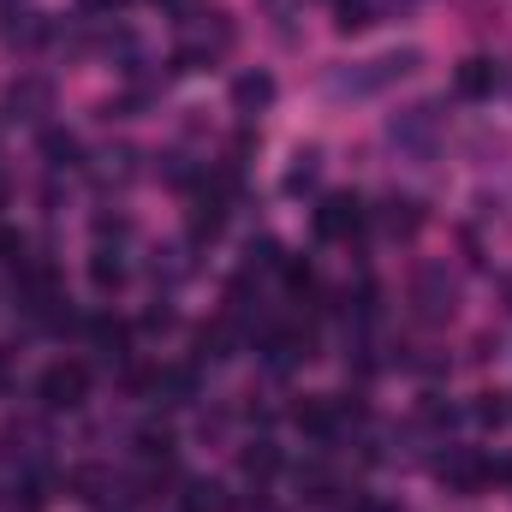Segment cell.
Segmentation results:
<instances>
[{
  "label": "cell",
  "instance_id": "cell-29",
  "mask_svg": "<svg viewBox=\"0 0 512 512\" xmlns=\"http://www.w3.org/2000/svg\"><path fill=\"white\" fill-rule=\"evenodd\" d=\"M108 239H131L126 215H96V245H108Z\"/></svg>",
  "mask_w": 512,
  "mask_h": 512
},
{
  "label": "cell",
  "instance_id": "cell-6",
  "mask_svg": "<svg viewBox=\"0 0 512 512\" xmlns=\"http://www.w3.org/2000/svg\"><path fill=\"white\" fill-rule=\"evenodd\" d=\"M453 298H459V286H453V274H447L441 262L417 268V280H411V304H417L423 322H447V316H453Z\"/></svg>",
  "mask_w": 512,
  "mask_h": 512
},
{
  "label": "cell",
  "instance_id": "cell-11",
  "mask_svg": "<svg viewBox=\"0 0 512 512\" xmlns=\"http://www.w3.org/2000/svg\"><path fill=\"white\" fill-rule=\"evenodd\" d=\"M90 179H96V185H131V179H137V149H131V143L102 149V155L90 161Z\"/></svg>",
  "mask_w": 512,
  "mask_h": 512
},
{
  "label": "cell",
  "instance_id": "cell-14",
  "mask_svg": "<svg viewBox=\"0 0 512 512\" xmlns=\"http://www.w3.org/2000/svg\"><path fill=\"white\" fill-rule=\"evenodd\" d=\"M66 489H72V495H78L84 507H96V512H102V507H108V495H114L120 483H114V477H108L102 465H78V471L66 477Z\"/></svg>",
  "mask_w": 512,
  "mask_h": 512
},
{
  "label": "cell",
  "instance_id": "cell-30",
  "mask_svg": "<svg viewBox=\"0 0 512 512\" xmlns=\"http://www.w3.org/2000/svg\"><path fill=\"white\" fill-rule=\"evenodd\" d=\"M477 417H483V423H507V405H501V393H483Z\"/></svg>",
  "mask_w": 512,
  "mask_h": 512
},
{
  "label": "cell",
  "instance_id": "cell-8",
  "mask_svg": "<svg viewBox=\"0 0 512 512\" xmlns=\"http://www.w3.org/2000/svg\"><path fill=\"white\" fill-rule=\"evenodd\" d=\"M453 90H459L465 102H489V96L501 90V66H495L489 54H471V60H459V72H453Z\"/></svg>",
  "mask_w": 512,
  "mask_h": 512
},
{
  "label": "cell",
  "instance_id": "cell-13",
  "mask_svg": "<svg viewBox=\"0 0 512 512\" xmlns=\"http://www.w3.org/2000/svg\"><path fill=\"white\" fill-rule=\"evenodd\" d=\"M370 215L382 221V233H393V239H411V233L423 227V209H417L411 197H399V191H393V197H382V209H370Z\"/></svg>",
  "mask_w": 512,
  "mask_h": 512
},
{
  "label": "cell",
  "instance_id": "cell-7",
  "mask_svg": "<svg viewBox=\"0 0 512 512\" xmlns=\"http://www.w3.org/2000/svg\"><path fill=\"white\" fill-rule=\"evenodd\" d=\"M310 334L304 328H262V358H268V370H298L304 358H310Z\"/></svg>",
  "mask_w": 512,
  "mask_h": 512
},
{
  "label": "cell",
  "instance_id": "cell-26",
  "mask_svg": "<svg viewBox=\"0 0 512 512\" xmlns=\"http://www.w3.org/2000/svg\"><path fill=\"white\" fill-rule=\"evenodd\" d=\"M0 262L18 274V268H30V245H24V233H12V227H0Z\"/></svg>",
  "mask_w": 512,
  "mask_h": 512
},
{
  "label": "cell",
  "instance_id": "cell-27",
  "mask_svg": "<svg viewBox=\"0 0 512 512\" xmlns=\"http://www.w3.org/2000/svg\"><path fill=\"white\" fill-rule=\"evenodd\" d=\"M417 417H423V429H453V423H459V411H453L447 399H435V393L417 405Z\"/></svg>",
  "mask_w": 512,
  "mask_h": 512
},
{
  "label": "cell",
  "instance_id": "cell-28",
  "mask_svg": "<svg viewBox=\"0 0 512 512\" xmlns=\"http://www.w3.org/2000/svg\"><path fill=\"white\" fill-rule=\"evenodd\" d=\"M334 24L352 36V30H370L376 18H370V6H364V0H340V18H334Z\"/></svg>",
  "mask_w": 512,
  "mask_h": 512
},
{
  "label": "cell",
  "instance_id": "cell-32",
  "mask_svg": "<svg viewBox=\"0 0 512 512\" xmlns=\"http://www.w3.org/2000/svg\"><path fill=\"white\" fill-rule=\"evenodd\" d=\"M84 6H90V12H120L126 0H84Z\"/></svg>",
  "mask_w": 512,
  "mask_h": 512
},
{
  "label": "cell",
  "instance_id": "cell-4",
  "mask_svg": "<svg viewBox=\"0 0 512 512\" xmlns=\"http://www.w3.org/2000/svg\"><path fill=\"white\" fill-rule=\"evenodd\" d=\"M310 221H316V239H322V245H352V239L370 227V209H364L352 191H328Z\"/></svg>",
  "mask_w": 512,
  "mask_h": 512
},
{
  "label": "cell",
  "instance_id": "cell-33",
  "mask_svg": "<svg viewBox=\"0 0 512 512\" xmlns=\"http://www.w3.org/2000/svg\"><path fill=\"white\" fill-rule=\"evenodd\" d=\"M12 382V364H6V352H0V387Z\"/></svg>",
  "mask_w": 512,
  "mask_h": 512
},
{
  "label": "cell",
  "instance_id": "cell-2",
  "mask_svg": "<svg viewBox=\"0 0 512 512\" xmlns=\"http://www.w3.org/2000/svg\"><path fill=\"white\" fill-rule=\"evenodd\" d=\"M417 66H423V54H417V48H393V54H376V60H364V66L340 72V78H334V96H382L387 84L411 78Z\"/></svg>",
  "mask_w": 512,
  "mask_h": 512
},
{
  "label": "cell",
  "instance_id": "cell-20",
  "mask_svg": "<svg viewBox=\"0 0 512 512\" xmlns=\"http://www.w3.org/2000/svg\"><path fill=\"white\" fill-rule=\"evenodd\" d=\"M274 102V78L268 72H245V78H233V108L239 114H262Z\"/></svg>",
  "mask_w": 512,
  "mask_h": 512
},
{
  "label": "cell",
  "instance_id": "cell-22",
  "mask_svg": "<svg viewBox=\"0 0 512 512\" xmlns=\"http://www.w3.org/2000/svg\"><path fill=\"white\" fill-rule=\"evenodd\" d=\"M90 286H96V292H120V286H126V262H120V251L96 245V256H90Z\"/></svg>",
  "mask_w": 512,
  "mask_h": 512
},
{
  "label": "cell",
  "instance_id": "cell-18",
  "mask_svg": "<svg viewBox=\"0 0 512 512\" xmlns=\"http://www.w3.org/2000/svg\"><path fill=\"white\" fill-rule=\"evenodd\" d=\"M227 227V203L215 197V191H203L197 203H191V245H203V239H215Z\"/></svg>",
  "mask_w": 512,
  "mask_h": 512
},
{
  "label": "cell",
  "instance_id": "cell-1",
  "mask_svg": "<svg viewBox=\"0 0 512 512\" xmlns=\"http://www.w3.org/2000/svg\"><path fill=\"white\" fill-rule=\"evenodd\" d=\"M358 417H364V405H358V399H340V393H310V399L292 405V423H298L316 447H334Z\"/></svg>",
  "mask_w": 512,
  "mask_h": 512
},
{
  "label": "cell",
  "instance_id": "cell-21",
  "mask_svg": "<svg viewBox=\"0 0 512 512\" xmlns=\"http://www.w3.org/2000/svg\"><path fill=\"white\" fill-rule=\"evenodd\" d=\"M233 501H227V489L215 483V477H191L185 483V495H179V512H227Z\"/></svg>",
  "mask_w": 512,
  "mask_h": 512
},
{
  "label": "cell",
  "instance_id": "cell-15",
  "mask_svg": "<svg viewBox=\"0 0 512 512\" xmlns=\"http://www.w3.org/2000/svg\"><path fill=\"white\" fill-rule=\"evenodd\" d=\"M233 340H239V322H233V316L197 328V364H221V358H233Z\"/></svg>",
  "mask_w": 512,
  "mask_h": 512
},
{
  "label": "cell",
  "instance_id": "cell-10",
  "mask_svg": "<svg viewBox=\"0 0 512 512\" xmlns=\"http://www.w3.org/2000/svg\"><path fill=\"white\" fill-rule=\"evenodd\" d=\"M48 102H54V90H48L42 78H18V84L6 90V114H12V120H42Z\"/></svg>",
  "mask_w": 512,
  "mask_h": 512
},
{
  "label": "cell",
  "instance_id": "cell-19",
  "mask_svg": "<svg viewBox=\"0 0 512 512\" xmlns=\"http://www.w3.org/2000/svg\"><path fill=\"white\" fill-rule=\"evenodd\" d=\"M131 441H137V459H143V465H161V471L173 465V429H167V423H143Z\"/></svg>",
  "mask_w": 512,
  "mask_h": 512
},
{
  "label": "cell",
  "instance_id": "cell-23",
  "mask_svg": "<svg viewBox=\"0 0 512 512\" xmlns=\"http://www.w3.org/2000/svg\"><path fill=\"white\" fill-rule=\"evenodd\" d=\"M239 471H245L251 483H268V477L280 471V447H274V441H251V447L239 453Z\"/></svg>",
  "mask_w": 512,
  "mask_h": 512
},
{
  "label": "cell",
  "instance_id": "cell-16",
  "mask_svg": "<svg viewBox=\"0 0 512 512\" xmlns=\"http://www.w3.org/2000/svg\"><path fill=\"white\" fill-rule=\"evenodd\" d=\"M441 483H453V489H483L489 483V459H471V453H447L441 459Z\"/></svg>",
  "mask_w": 512,
  "mask_h": 512
},
{
  "label": "cell",
  "instance_id": "cell-36",
  "mask_svg": "<svg viewBox=\"0 0 512 512\" xmlns=\"http://www.w3.org/2000/svg\"><path fill=\"white\" fill-rule=\"evenodd\" d=\"M507 417H512V405H507Z\"/></svg>",
  "mask_w": 512,
  "mask_h": 512
},
{
  "label": "cell",
  "instance_id": "cell-9",
  "mask_svg": "<svg viewBox=\"0 0 512 512\" xmlns=\"http://www.w3.org/2000/svg\"><path fill=\"white\" fill-rule=\"evenodd\" d=\"M42 36H48V18H42V12L6 6V18H0V42H6V48H36Z\"/></svg>",
  "mask_w": 512,
  "mask_h": 512
},
{
  "label": "cell",
  "instance_id": "cell-17",
  "mask_svg": "<svg viewBox=\"0 0 512 512\" xmlns=\"http://www.w3.org/2000/svg\"><path fill=\"white\" fill-rule=\"evenodd\" d=\"M42 155H48V167H54V173H78V167H84V143H78V137H72V131H42Z\"/></svg>",
  "mask_w": 512,
  "mask_h": 512
},
{
  "label": "cell",
  "instance_id": "cell-3",
  "mask_svg": "<svg viewBox=\"0 0 512 512\" xmlns=\"http://www.w3.org/2000/svg\"><path fill=\"white\" fill-rule=\"evenodd\" d=\"M84 399H90V364H78V358H54L36 376V405L42 411H78Z\"/></svg>",
  "mask_w": 512,
  "mask_h": 512
},
{
  "label": "cell",
  "instance_id": "cell-35",
  "mask_svg": "<svg viewBox=\"0 0 512 512\" xmlns=\"http://www.w3.org/2000/svg\"><path fill=\"white\" fill-rule=\"evenodd\" d=\"M155 6H173V12H179V0H155Z\"/></svg>",
  "mask_w": 512,
  "mask_h": 512
},
{
  "label": "cell",
  "instance_id": "cell-34",
  "mask_svg": "<svg viewBox=\"0 0 512 512\" xmlns=\"http://www.w3.org/2000/svg\"><path fill=\"white\" fill-rule=\"evenodd\" d=\"M501 286H507V310H512V274H507V280H501Z\"/></svg>",
  "mask_w": 512,
  "mask_h": 512
},
{
  "label": "cell",
  "instance_id": "cell-5",
  "mask_svg": "<svg viewBox=\"0 0 512 512\" xmlns=\"http://www.w3.org/2000/svg\"><path fill=\"white\" fill-rule=\"evenodd\" d=\"M387 143H393L399 155H417V161H429V155L441 149V114H435L429 102H417V108L393 114V120H387Z\"/></svg>",
  "mask_w": 512,
  "mask_h": 512
},
{
  "label": "cell",
  "instance_id": "cell-31",
  "mask_svg": "<svg viewBox=\"0 0 512 512\" xmlns=\"http://www.w3.org/2000/svg\"><path fill=\"white\" fill-rule=\"evenodd\" d=\"M143 328H149V334H167V328H173V310H167V304H155V310L143 316Z\"/></svg>",
  "mask_w": 512,
  "mask_h": 512
},
{
  "label": "cell",
  "instance_id": "cell-12",
  "mask_svg": "<svg viewBox=\"0 0 512 512\" xmlns=\"http://www.w3.org/2000/svg\"><path fill=\"white\" fill-rule=\"evenodd\" d=\"M90 346L102 352V364H126L131 358V328L114 322V316H96V322H90Z\"/></svg>",
  "mask_w": 512,
  "mask_h": 512
},
{
  "label": "cell",
  "instance_id": "cell-25",
  "mask_svg": "<svg viewBox=\"0 0 512 512\" xmlns=\"http://www.w3.org/2000/svg\"><path fill=\"white\" fill-rule=\"evenodd\" d=\"M191 274V256L185 251H155V280H167V286H179Z\"/></svg>",
  "mask_w": 512,
  "mask_h": 512
},
{
  "label": "cell",
  "instance_id": "cell-24",
  "mask_svg": "<svg viewBox=\"0 0 512 512\" xmlns=\"http://www.w3.org/2000/svg\"><path fill=\"white\" fill-rule=\"evenodd\" d=\"M316 173H322V155H316V149H298V155H292V167H286V191H292V197H304V191L316 185Z\"/></svg>",
  "mask_w": 512,
  "mask_h": 512
}]
</instances>
